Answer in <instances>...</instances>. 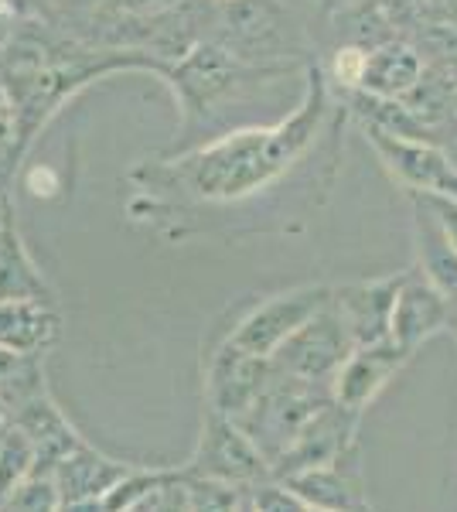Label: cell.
Instances as JSON below:
<instances>
[{
  "label": "cell",
  "mask_w": 457,
  "mask_h": 512,
  "mask_svg": "<svg viewBox=\"0 0 457 512\" xmlns=\"http://www.w3.org/2000/svg\"><path fill=\"white\" fill-rule=\"evenodd\" d=\"M427 4V24H451L457 28V0H423Z\"/></svg>",
  "instance_id": "31"
},
{
  "label": "cell",
  "mask_w": 457,
  "mask_h": 512,
  "mask_svg": "<svg viewBox=\"0 0 457 512\" xmlns=\"http://www.w3.org/2000/svg\"><path fill=\"white\" fill-rule=\"evenodd\" d=\"M7 209H11V202H7V195H0V222H4Z\"/></svg>",
  "instance_id": "37"
},
{
  "label": "cell",
  "mask_w": 457,
  "mask_h": 512,
  "mask_svg": "<svg viewBox=\"0 0 457 512\" xmlns=\"http://www.w3.org/2000/svg\"><path fill=\"white\" fill-rule=\"evenodd\" d=\"M11 424L21 427V431L31 437V444H35V451H38V472H45V475H52L72 451H79L82 444H86L45 390L14 403Z\"/></svg>",
  "instance_id": "13"
},
{
  "label": "cell",
  "mask_w": 457,
  "mask_h": 512,
  "mask_svg": "<svg viewBox=\"0 0 457 512\" xmlns=\"http://www.w3.org/2000/svg\"><path fill=\"white\" fill-rule=\"evenodd\" d=\"M48 4H58V0H4V7H11L14 14H38Z\"/></svg>",
  "instance_id": "33"
},
{
  "label": "cell",
  "mask_w": 457,
  "mask_h": 512,
  "mask_svg": "<svg viewBox=\"0 0 457 512\" xmlns=\"http://www.w3.org/2000/svg\"><path fill=\"white\" fill-rule=\"evenodd\" d=\"M24 185H28V192L31 195H45V198H52L55 192H58V175L48 164H35V168L24 175Z\"/></svg>",
  "instance_id": "29"
},
{
  "label": "cell",
  "mask_w": 457,
  "mask_h": 512,
  "mask_svg": "<svg viewBox=\"0 0 457 512\" xmlns=\"http://www.w3.org/2000/svg\"><path fill=\"white\" fill-rule=\"evenodd\" d=\"M62 335V318L48 301H0V345L21 355H41Z\"/></svg>",
  "instance_id": "17"
},
{
  "label": "cell",
  "mask_w": 457,
  "mask_h": 512,
  "mask_svg": "<svg viewBox=\"0 0 457 512\" xmlns=\"http://www.w3.org/2000/svg\"><path fill=\"white\" fill-rule=\"evenodd\" d=\"M215 4H219V0H215Z\"/></svg>",
  "instance_id": "40"
},
{
  "label": "cell",
  "mask_w": 457,
  "mask_h": 512,
  "mask_svg": "<svg viewBox=\"0 0 457 512\" xmlns=\"http://www.w3.org/2000/svg\"><path fill=\"white\" fill-rule=\"evenodd\" d=\"M239 512H256V509H253V502H249V495L243 499V506H239Z\"/></svg>",
  "instance_id": "38"
},
{
  "label": "cell",
  "mask_w": 457,
  "mask_h": 512,
  "mask_svg": "<svg viewBox=\"0 0 457 512\" xmlns=\"http://www.w3.org/2000/svg\"><path fill=\"white\" fill-rule=\"evenodd\" d=\"M58 485L52 475L35 472L0 499V512H58Z\"/></svg>",
  "instance_id": "22"
},
{
  "label": "cell",
  "mask_w": 457,
  "mask_h": 512,
  "mask_svg": "<svg viewBox=\"0 0 457 512\" xmlns=\"http://www.w3.org/2000/svg\"><path fill=\"white\" fill-rule=\"evenodd\" d=\"M294 72L297 65H249L222 45H215L212 38H202L161 76L171 86L174 103L181 110L178 151L198 144V134L209 130L215 120H222L229 106L243 103L267 86H277Z\"/></svg>",
  "instance_id": "2"
},
{
  "label": "cell",
  "mask_w": 457,
  "mask_h": 512,
  "mask_svg": "<svg viewBox=\"0 0 457 512\" xmlns=\"http://www.w3.org/2000/svg\"><path fill=\"white\" fill-rule=\"evenodd\" d=\"M331 297H335V287H324V284H304L294 287V291L273 294L232 325L226 342L249 355H260V359H273V352L290 335L301 332L318 311L328 308Z\"/></svg>",
  "instance_id": "5"
},
{
  "label": "cell",
  "mask_w": 457,
  "mask_h": 512,
  "mask_svg": "<svg viewBox=\"0 0 457 512\" xmlns=\"http://www.w3.org/2000/svg\"><path fill=\"white\" fill-rule=\"evenodd\" d=\"M154 502H157V492H154V495H147V499H140V502H134V506L120 509V512H154Z\"/></svg>",
  "instance_id": "35"
},
{
  "label": "cell",
  "mask_w": 457,
  "mask_h": 512,
  "mask_svg": "<svg viewBox=\"0 0 457 512\" xmlns=\"http://www.w3.org/2000/svg\"><path fill=\"white\" fill-rule=\"evenodd\" d=\"M304 512H328V509H311V506H307Z\"/></svg>",
  "instance_id": "39"
},
{
  "label": "cell",
  "mask_w": 457,
  "mask_h": 512,
  "mask_svg": "<svg viewBox=\"0 0 457 512\" xmlns=\"http://www.w3.org/2000/svg\"><path fill=\"white\" fill-rule=\"evenodd\" d=\"M7 427V403H4V396H0V431Z\"/></svg>",
  "instance_id": "36"
},
{
  "label": "cell",
  "mask_w": 457,
  "mask_h": 512,
  "mask_svg": "<svg viewBox=\"0 0 457 512\" xmlns=\"http://www.w3.org/2000/svg\"><path fill=\"white\" fill-rule=\"evenodd\" d=\"M352 338H348L342 318L335 311V297L324 311H318L301 332H294L273 352V366L287 376L311 379V383H331L342 369V362L352 355Z\"/></svg>",
  "instance_id": "6"
},
{
  "label": "cell",
  "mask_w": 457,
  "mask_h": 512,
  "mask_svg": "<svg viewBox=\"0 0 457 512\" xmlns=\"http://www.w3.org/2000/svg\"><path fill=\"white\" fill-rule=\"evenodd\" d=\"M352 4H359V0H318V7H321L324 18H331V14L345 11V7H352Z\"/></svg>",
  "instance_id": "34"
},
{
  "label": "cell",
  "mask_w": 457,
  "mask_h": 512,
  "mask_svg": "<svg viewBox=\"0 0 457 512\" xmlns=\"http://www.w3.org/2000/svg\"><path fill=\"white\" fill-rule=\"evenodd\" d=\"M430 205H434L440 226L447 229V236H451V243L457 246V198H447V195H427Z\"/></svg>",
  "instance_id": "30"
},
{
  "label": "cell",
  "mask_w": 457,
  "mask_h": 512,
  "mask_svg": "<svg viewBox=\"0 0 457 512\" xmlns=\"http://www.w3.org/2000/svg\"><path fill=\"white\" fill-rule=\"evenodd\" d=\"M58 512H106L103 499H62Z\"/></svg>",
  "instance_id": "32"
},
{
  "label": "cell",
  "mask_w": 457,
  "mask_h": 512,
  "mask_svg": "<svg viewBox=\"0 0 457 512\" xmlns=\"http://www.w3.org/2000/svg\"><path fill=\"white\" fill-rule=\"evenodd\" d=\"M256 512H304L307 502L297 495L284 478H263L253 489H246Z\"/></svg>",
  "instance_id": "26"
},
{
  "label": "cell",
  "mask_w": 457,
  "mask_h": 512,
  "mask_svg": "<svg viewBox=\"0 0 457 512\" xmlns=\"http://www.w3.org/2000/svg\"><path fill=\"white\" fill-rule=\"evenodd\" d=\"M420 82H423L420 48H413L403 38H393L369 52V65H365V79L359 93L379 99H406L417 93Z\"/></svg>",
  "instance_id": "16"
},
{
  "label": "cell",
  "mask_w": 457,
  "mask_h": 512,
  "mask_svg": "<svg viewBox=\"0 0 457 512\" xmlns=\"http://www.w3.org/2000/svg\"><path fill=\"white\" fill-rule=\"evenodd\" d=\"M284 482L294 489L311 509H328V512H369V502L362 495L359 478L345 472L342 461L338 465H321V468H304V472L287 475Z\"/></svg>",
  "instance_id": "19"
},
{
  "label": "cell",
  "mask_w": 457,
  "mask_h": 512,
  "mask_svg": "<svg viewBox=\"0 0 457 512\" xmlns=\"http://www.w3.org/2000/svg\"><path fill=\"white\" fill-rule=\"evenodd\" d=\"M365 137L376 147L382 168L400 181L406 192L457 198V164L451 154H444L430 140L396 137L379 127H365Z\"/></svg>",
  "instance_id": "8"
},
{
  "label": "cell",
  "mask_w": 457,
  "mask_h": 512,
  "mask_svg": "<svg viewBox=\"0 0 457 512\" xmlns=\"http://www.w3.org/2000/svg\"><path fill=\"white\" fill-rule=\"evenodd\" d=\"M174 475L178 472H171V468H130V472L103 495V506L106 512H120V509L134 506V502L147 499V495L161 492Z\"/></svg>",
  "instance_id": "21"
},
{
  "label": "cell",
  "mask_w": 457,
  "mask_h": 512,
  "mask_svg": "<svg viewBox=\"0 0 457 512\" xmlns=\"http://www.w3.org/2000/svg\"><path fill=\"white\" fill-rule=\"evenodd\" d=\"M454 325H457V311L451 297L437 291L420 270H406L400 297H396L393 335H389V342L396 349H403L406 355H413L423 342H430L434 335L447 332Z\"/></svg>",
  "instance_id": "10"
},
{
  "label": "cell",
  "mask_w": 457,
  "mask_h": 512,
  "mask_svg": "<svg viewBox=\"0 0 457 512\" xmlns=\"http://www.w3.org/2000/svg\"><path fill=\"white\" fill-rule=\"evenodd\" d=\"M130 468L134 465H123V461L106 458L103 451L82 444L79 451H72L69 458L55 468L52 478L62 499H103Z\"/></svg>",
  "instance_id": "18"
},
{
  "label": "cell",
  "mask_w": 457,
  "mask_h": 512,
  "mask_svg": "<svg viewBox=\"0 0 457 512\" xmlns=\"http://www.w3.org/2000/svg\"><path fill=\"white\" fill-rule=\"evenodd\" d=\"M273 362L249 355L236 345L222 342L219 349L205 362V396H209V410H219L232 420H243L253 414L256 403L273 383Z\"/></svg>",
  "instance_id": "7"
},
{
  "label": "cell",
  "mask_w": 457,
  "mask_h": 512,
  "mask_svg": "<svg viewBox=\"0 0 457 512\" xmlns=\"http://www.w3.org/2000/svg\"><path fill=\"white\" fill-rule=\"evenodd\" d=\"M0 301H48L55 304V291L48 277L24 243L14 209H7L0 222Z\"/></svg>",
  "instance_id": "15"
},
{
  "label": "cell",
  "mask_w": 457,
  "mask_h": 512,
  "mask_svg": "<svg viewBox=\"0 0 457 512\" xmlns=\"http://www.w3.org/2000/svg\"><path fill=\"white\" fill-rule=\"evenodd\" d=\"M413 202V246H417V270L437 291L451 297L457 311V246L451 243L447 229L440 226L434 205L427 195L410 192Z\"/></svg>",
  "instance_id": "14"
},
{
  "label": "cell",
  "mask_w": 457,
  "mask_h": 512,
  "mask_svg": "<svg viewBox=\"0 0 457 512\" xmlns=\"http://www.w3.org/2000/svg\"><path fill=\"white\" fill-rule=\"evenodd\" d=\"M400 287H403V274L352 280V284L335 287V311H338V318H342L355 349H369V345L389 342Z\"/></svg>",
  "instance_id": "9"
},
{
  "label": "cell",
  "mask_w": 457,
  "mask_h": 512,
  "mask_svg": "<svg viewBox=\"0 0 457 512\" xmlns=\"http://www.w3.org/2000/svg\"><path fill=\"white\" fill-rule=\"evenodd\" d=\"M331 117V86L318 62L304 69V93L277 123H253L205 137L168 158L140 161L127 212L164 233H178L205 212L239 209L273 192L318 147Z\"/></svg>",
  "instance_id": "1"
},
{
  "label": "cell",
  "mask_w": 457,
  "mask_h": 512,
  "mask_svg": "<svg viewBox=\"0 0 457 512\" xmlns=\"http://www.w3.org/2000/svg\"><path fill=\"white\" fill-rule=\"evenodd\" d=\"M35 472H38V451L31 444V437L14 424L4 427L0 431V499Z\"/></svg>",
  "instance_id": "20"
},
{
  "label": "cell",
  "mask_w": 457,
  "mask_h": 512,
  "mask_svg": "<svg viewBox=\"0 0 457 512\" xmlns=\"http://www.w3.org/2000/svg\"><path fill=\"white\" fill-rule=\"evenodd\" d=\"M154 512H191V499H188V485L185 475H174L161 492H157Z\"/></svg>",
  "instance_id": "28"
},
{
  "label": "cell",
  "mask_w": 457,
  "mask_h": 512,
  "mask_svg": "<svg viewBox=\"0 0 457 512\" xmlns=\"http://www.w3.org/2000/svg\"><path fill=\"white\" fill-rule=\"evenodd\" d=\"M209 38L249 65H301L311 52L304 21L287 0H212Z\"/></svg>",
  "instance_id": "3"
},
{
  "label": "cell",
  "mask_w": 457,
  "mask_h": 512,
  "mask_svg": "<svg viewBox=\"0 0 457 512\" xmlns=\"http://www.w3.org/2000/svg\"><path fill=\"white\" fill-rule=\"evenodd\" d=\"M355 427H359V414L328 403L321 414H314L304 424V431L294 437V444L273 461V478H287L304 468H321V465H338L345 458V451L352 448Z\"/></svg>",
  "instance_id": "11"
},
{
  "label": "cell",
  "mask_w": 457,
  "mask_h": 512,
  "mask_svg": "<svg viewBox=\"0 0 457 512\" xmlns=\"http://www.w3.org/2000/svg\"><path fill=\"white\" fill-rule=\"evenodd\" d=\"M185 485H188L191 512H239V506H243V499H246V489L229 485V482H212V478L185 475Z\"/></svg>",
  "instance_id": "24"
},
{
  "label": "cell",
  "mask_w": 457,
  "mask_h": 512,
  "mask_svg": "<svg viewBox=\"0 0 457 512\" xmlns=\"http://www.w3.org/2000/svg\"><path fill=\"white\" fill-rule=\"evenodd\" d=\"M45 390L41 386V369H38V355H21L0 345V396L14 393L18 403L24 396Z\"/></svg>",
  "instance_id": "23"
},
{
  "label": "cell",
  "mask_w": 457,
  "mask_h": 512,
  "mask_svg": "<svg viewBox=\"0 0 457 512\" xmlns=\"http://www.w3.org/2000/svg\"><path fill=\"white\" fill-rule=\"evenodd\" d=\"M365 65H369V48L362 45H335L328 59V86L342 89V93H359L365 79Z\"/></svg>",
  "instance_id": "25"
},
{
  "label": "cell",
  "mask_w": 457,
  "mask_h": 512,
  "mask_svg": "<svg viewBox=\"0 0 457 512\" xmlns=\"http://www.w3.org/2000/svg\"><path fill=\"white\" fill-rule=\"evenodd\" d=\"M18 151V106L7 89V82H0V158H11Z\"/></svg>",
  "instance_id": "27"
},
{
  "label": "cell",
  "mask_w": 457,
  "mask_h": 512,
  "mask_svg": "<svg viewBox=\"0 0 457 512\" xmlns=\"http://www.w3.org/2000/svg\"><path fill=\"white\" fill-rule=\"evenodd\" d=\"M0 195H4V192H0Z\"/></svg>",
  "instance_id": "41"
},
{
  "label": "cell",
  "mask_w": 457,
  "mask_h": 512,
  "mask_svg": "<svg viewBox=\"0 0 457 512\" xmlns=\"http://www.w3.org/2000/svg\"><path fill=\"white\" fill-rule=\"evenodd\" d=\"M191 478H212V482H229L239 489H253L263 478H273L267 454L249 437L239 420H232L219 410H209L202 424V437L191 461L181 468Z\"/></svg>",
  "instance_id": "4"
},
{
  "label": "cell",
  "mask_w": 457,
  "mask_h": 512,
  "mask_svg": "<svg viewBox=\"0 0 457 512\" xmlns=\"http://www.w3.org/2000/svg\"><path fill=\"white\" fill-rule=\"evenodd\" d=\"M413 355L396 349L393 342L369 345V349H352V355L342 362L338 376L331 379V396L338 407L352 410V414H365L372 403L379 400V393L400 376V369L410 362Z\"/></svg>",
  "instance_id": "12"
}]
</instances>
